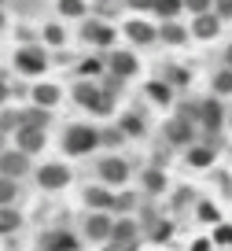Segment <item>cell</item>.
<instances>
[{"mask_svg": "<svg viewBox=\"0 0 232 251\" xmlns=\"http://www.w3.org/2000/svg\"><path fill=\"white\" fill-rule=\"evenodd\" d=\"M74 100L81 103V107L96 111V115H111V111H115V96L103 93L96 81H77L74 85Z\"/></svg>", "mask_w": 232, "mask_h": 251, "instance_id": "obj_1", "label": "cell"}, {"mask_svg": "<svg viewBox=\"0 0 232 251\" xmlns=\"http://www.w3.org/2000/svg\"><path fill=\"white\" fill-rule=\"evenodd\" d=\"M96 144H100V133L93 126H67V133H63V151L67 155H89Z\"/></svg>", "mask_w": 232, "mask_h": 251, "instance_id": "obj_2", "label": "cell"}, {"mask_svg": "<svg viewBox=\"0 0 232 251\" xmlns=\"http://www.w3.org/2000/svg\"><path fill=\"white\" fill-rule=\"evenodd\" d=\"M15 71L19 74H30V78H37V74L48 71V52L37 45H23L15 52Z\"/></svg>", "mask_w": 232, "mask_h": 251, "instance_id": "obj_3", "label": "cell"}, {"mask_svg": "<svg viewBox=\"0 0 232 251\" xmlns=\"http://www.w3.org/2000/svg\"><path fill=\"white\" fill-rule=\"evenodd\" d=\"M37 251H81V240L70 229H45L37 236Z\"/></svg>", "mask_w": 232, "mask_h": 251, "instance_id": "obj_4", "label": "cell"}, {"mask_svg": "<svg viewBox=\"0 0 232 251\" xmlns=\"http://www.w3.org/2000/svg\"><path fill=\"white\" fill-rule=\"evenodd\" d=\"M96 177H100L103 185H125V177H129V163H125L122 155H103L100 163H96Z\"/></svg>", "mask_w": 232, "mask_h": 251, "instance_id": "obj_5", "label": "cell"}, {"mask_svg": "<svg viewBox=\"0 0 232 251\" xmlns=\"http://www.w3.org/2000/svg\"><path fill=\"white\" fill-rule=\"evenodd\" d=\"M70 177H74V174H70L67 163H45V166L37 170V185L48 188V192H55V188H67Z\"/></svg>", "mask_w": 232, "mask_h": 251, "instance_id": "obj_6", "label": "cell"}, {"mask_svg": "<svg viewBox=\"0 0 232 251\" xmlns=\"http://www.w3.org/2000/svg\"><path fill=\"white\" fill-rule=\"evenodd\" d=\"M81 41H89V45H96V48H111L115 45V30H111L107 23L85 19V23H81Z\"/></svg>", "mask_w": 232, "mask_h": 251, "instance_id": "obj_7", "label": "cell"}, {"mask_svg": "<svg viewBox=\"0 0 232 251\" xmlns=\"http://www.w3.org/2000/svg\"><path fill=\"white\" fill-rule=\"evenodd\" d=\"M137 222H129V218H122V222H115V226H111V236L107 240L115 244V251H133L137 248Z\"/></svg>", "mask_w": 232, "mask_h": 251, "instance_id": "obj_8", "label": "cell"}, {"mask_svg": "<svg viewBox=\"0 0 232 251\" xmlns=\"http://www.w3.org/2000/svg\"><path fill=\"white\" fill-rule=\"evenodd\" d=\"M30 170V159H26V151H0V177H23V174Z\"/></svg>", "mask_w": 232, "mask_h": 251, "instance_id": "obj_9", "label": "cell"}, {"mask_svg": "<svg viewBox=\"0 0 232 251\" xmlns=\"http://www.w3.org/2000/svg\"><path fill=\"white\" fill-rule=\"evenodd\" d=\"M15 137H19V151H26V155H33V151L45 148V129H33V126H19Z\"/></svg>", "mask_w": 232, "mask_h": 251, "instance_id": "obj_10", "label": "cell"}, {"mask_svg": "<svg viewBox=\"0 0 232 251\" xmlns=\"http://www.w3.org/2000/svg\"><path fill=\"white\" fill-rule=\"evenodd\" d=\"M137 71H140V63L133 52H111V74L115 78H133Z\"/></svg>", "mask_w": 232, "mask_h": 251, "instance_id": "obj_11", "label": "cell"}, {"mask_svg": "<svg viewBox=\"0 0 232 251\" xmlns=\"http://www.w3.org/2000/svg\"><path fill=\"white\" fill-rule=\"evenodd\" d=\"M111 226H115L111 214H89V218H85V236L100 244V240H107V236H111Z\"/></svg>", "mask_w": 232, "mask_h": 251, "instance_id": "obj_12", "label": "cell"}, {"mask_svg": "<svg viewBox=\"0 0 232 251\" xmlns=\"http://www.w3.org/2000/svg\"><path fill=\"white\" fill-rule=\"evenodd\" d=\"M166 141L170 144H192V122H185V118L166 122Z\"/></svg>", "mask_w": 232, "mask_h": 251, "instance_id": "obj_13", "label": "cell"}, {"mask_svg": "<svg viewBox=\"0 0 232 251\" xmlns=\"http://www.w3.org/2000/svg\"><path fill=\"white\" fill-rule=\"evenodd\" d=\"M85 203L100 207V211H111V207H115V196H111V188H103V185H89L85 188Z\"/></svg>", "mask_w": 232, "mask_h": 251, "instance_id": "obj_14", "label": "cell"}, {"mask_svg": "<svg viewBox=\"0 0 232 251\" xmlns=\"http://www.w3.org/2000/svg\"><path fill=\"white\" fill-rule=\"evenodd\" d=\"M19 126H33V129H45L48 126V107H26V111H19Z\"/></svg>", "mask_w": 232, "mask_h": 251, "instance_id": "obj_15", "label": "cell"}, {"mask_svg": "<svg viewBox=\"0 0 232 251\" xmlns=\"http://www.w3.org/2000/svg\"><path fill=\"white\" fill-rule=\"evenodd\" d=\"M217 30H221V19H217V15H207V11H203V15L195 19V26H192L195 37H217Z\"/></svg>", "mask_w": 232, "mask_h": 251, "instance_id": "obj_16", "label": "cell"}, {"mask_svg": "<svg viewBox=\"0 0 232 251\" xmlns=\"http://www.w3.org/2000/svg\"><path fill=\"white\" fill-rule=\"evenodd\" d=\"M33 103H37V107H55V103H59V89H55V85H33Z\"/></svg>", "mask_w": 232, "mask_h": 251, "instance_id": "obj_17", "label": "cell"}, {"mask_svg": "<svg viewBox=\"0 0 232 251\" xmlns=\"http://www.w3.org/2000/svg\"><path fill=\"white\" fill-rule=\"evenodd\" d=\"M118 133H122V137H144V118H140L137 111L122 115V122H118Z\"/></svg>", "mask_w": 232, "mask_h": 251, "instance_id": "obj_18", "label": "cell"}, {"mask_svg": "<svg viewBox=\"0 0 232 251\" xmlns=\"http://www.w3.org/2000/svg\"><path fill=\"white\" fill-rule=\"evenodd\" d=\"M125 33H129L137 45H151L159 33H155V26H147V23H125Z\"/></svg>", "mask_w": 232, "mask_h": 251, "instance_id": "obj_19", "label": "cell"}, {"mask_svg": "<svg viewBox=\"0 0 232 251\" xmlns=\"http://www.w3.org/2000/svg\"><path fill=\"white\" fill-rule=\"evenodd\" d=\"M181 8H185L181 0H155V4H151V11H155L159 19H166V23H173V19L181 15Z\"/></svg>", "mask_w": 232, "mask_h": 251, "instance_id": "obj_20", "label": "cell"}, {"mask_svg": "<svg viewBox=\"0 0 232 251\" xmlns=\"http://www.w3.org/2000/svg\"><path fill=\"white\" fill-rule=\"evenodd\" d=\"M199 118H203V126H207V129H217V126H221V103L217 100H207L199 107Z\"/></svg>", "mask_w": 232, "mask_h": 251, "instance_id": "obj_21", "label": "cell"}, {"mask_svg": "<svg viewBox=\"0 0 232 251\" xmlns=\"http://www.w3.org/2000/svg\"><path fill=\"white\" fill-rule=\"evenodd\" d=\"M19 226H23V214H19L15 207H0V236H4V233H15Z\"/></svg>", "mask_w": 232, "mask_h": 251, "instance_id": "obj_22", "label": "cell"}, {"mask_svg": "<svg viewBox=\"0 0 232 251\" xmlns=\"http://www.w3.org/2000/svg\"><path fill=\"white\" fill-rule=\"evenodd\" d=\"M159 37H162L166 45H185V41H188V30H185V26H177V23H166L162 30H159Z\"/></svg>", "mask_w": 232, "mask_h": 251, "instance_id": "obj_23", "label": "cell"}, {"mask_svg": "<svg viewBox=\"0 0 232 251\" xmlns=\"http://www.w3.org/2000/svg\"><path fill=\"white\" fill-rule=\"evenodd\" d=\"M188 163L203 170V166H210V163H214V151H210V148H203V144H192V148H188Z\"/></svg>", "mask_w": 232, "mask_h": 251, "instance_id": "obj_24", "label": "cell"}, {"mask_svg": "<svg viewBox=\"0 0 232 251\" xmlns=\"http://www.w3.org/2000/svg\"><path fill=\"white\" fill-rule=\"evenodd\" d=\"M147 100L151 103H170V85H166V81H147Z\"/></svg>", "mask_w": 232, "mask_h": 251, "instance_id": "obj_25", "label": "cell"}, {"mask_svg": "<svg viewBox=\"0 0 232 251\" xmlns=\"http://www.w3.org/2000/svg\"><path fill=\"white\" fill-rule=\"evenodd\" d=\"M144 188H147V192H155V196L166 192V174L162 170H144Z\"/></svg>", "mask_w": 232, "mask_h": 251, "instance_id": "obj_26", "label": "cell"}, {"mask_svg": "<svg viewBox=\"0 0 232 251\" xmlns=\"http://www.w3.org/2000/svg\"><path fill=\"white\" fill-rule=\"evenodd\" d=\"M15 196H19L15 177H0V207H11V203H15Z\"/></svg>", "mask_w": 232, "mask_h": 251, "instance_id": "obj_27", "label": "cell"}, {"mask_svg": "<svg viewBox=\"0 0 232 251\" xmlns=\"http://www.w3.org/2000/svg\"><path fill=\"white\" fill-rule=\"evenodd\" d=\"M45 41H48V45H52V48L67 45V30H63L59 23H48V26H45Z\"/></svg>", "mask_w": 232, "mask_h": 251, "instance_id": "obj_28", "label": "cell"}, {"mask_svg": "<svg viewBox=\"0 0 232 251\" xmlns=\"http://www.w3.org/2000/svg\"><path fill=\"white\" fill-rule=\"evenodd\" d=\"M59 15L81 19V15H85V0H59Z\"/></svg>", "mask_w": 232, "mask_h": 251, "instance_id": "obj_29", "label": "cell"}, {"mask_svg": "<svg viewBox=\"0 0 232 251\" xmlns=\"http://www.w3.org/2000/svg\"><path fill=\"white\" fill-rule=\"evenodd\" d=\"M214 93H221V96L232 93V71H217L214 74Z\"/></svg>", "mask_w": 232, "mask_h": 251, "instance_id": "obj_30", "label": "cell"}, {"mask_svg": "<svg viewBox=\"0 0 232 251\" xmlns=\"http://www.w3.org/2000/svg\"><path fill=\"white\" fill-rule=\"evenodd\" d=\"M77 71L85 74V78H100V74H103V59H81Z\"/></svg>", "mask_w": 232, "mask_h": 251, "instance_id": "obj_31", "label": "cell"}, {"mask_svg": "<svg viewBox=\"0 0 232 251\" xmlns=\"http://www.w3.org/2000/svg\"><path fill=\"white\" fill-rule=\"evenodd\" d=\"M19 129V111H4L0 115V133H15Z\"/></svg>", "mask_w": 232, "mask_h": 251, "instance_id": "obj_32", "label": "cell"}, {"mask_svg": "<svg viewBox=\"0 0 232 251\" xmlns=\"http://www.w3.org/2000/svg\"><path fill=\"white\" fill-rule=\"evenodd\" d=\"M170 81H173V85H188V81H192V74H188L185 67H177V63H170Z\"/></svg>", "mask_w": 232, "mask_h": 251, "instance_id": "obj_33", "label": "cell"}, {"mask_svg": "<svg viewBox=\"0 0 232 251\" xmlns=\"http://www.w3.org/2000/svg\"><path fill=\"white\" fill-rule=\"evenodd\" d=\"M133 207H137V196L125 192V196H115V207H111V211H133Z\"/></svg>", "mask_w": 232, "mask_h": 251, "instance_id": "obj_34", "label": "cell"}, {"mask_svg": "<svg viewBox=\"0 0 232 251\" xmlns=\"http://www.w3.org/2000/svg\"><path fill=\"white\" fill-rule=\"evenodd\" d=\"M181 4H185L188 11H195V15H203L207 8H214V0H181Z\"/></svg>", "mask_w": 232, "mask_h": 251, "instance_id": "obj_35", "label": "cell"}, {"mask_svg": "<svg viewBox=\"0 0 232 251\" xmlns=\"http://www.w3.org/2000/svg\"><path fill=\"white\" fill-rule=\"evenodd\" d=\"M199 218H203V222H217L221 214H217V207H214V203H199Z\"/></svg>", "mask_w": 232, "mask_h": 251, "instance_id": "obj_36", "label": "cell"}, {"mask_svg": "<svg viewBox=\"0 0 232 251\" xmlns=\"http://www.w3.org/2000/svg\"><path fill=\"white\" fill-rule=\"evenodd\" d=\"M151 236H155V240H166V236H170V222H155V226H151Z\"/></svg>", "mask_w": 232, "mask_h": 251, "instance_id": "obj_37", "label": "cell"}, {"mask_svg": "<svg viewBox=\"0 0 232 251\" xmlns=\"http://www.w3.org/2000/svg\"><path fill=\"white\" fill-rule=\"evenodd\" d=\"M214 244H232V226H221L214 233Z\"/></svg>", "mask_w": 232, "mask_h": 251, "instance_id": "obj_38", "label": "cell"}, {"mask_svg": "<svg viewBox=\"0 0 232 251\" xmlns=\"http://www.w3.org/2000/svg\"><path fill=\"white\" fill-rule=\"evenodd\" d=\"M192 188H181V192H177V196H173V203H177V207H185V203H192Z\"/></svg>", "mask_w": 232, "mask_h": 251, "instance_id": "obj_39", "label": "cell"}, {"mask_svg": "<svg viewBox=\"0 0 232 251\" xmlns=\"http://www.w3.org/2000/svg\"><path fill=\"white\" fill-rule=\"evenodd\" d=\"M155 0H125V8H137V11H151Z\"/></svg>", "mask_w": 232, "mask_h": 251, "instance_id": "obj_40", "label": "cell"}, {"mask_svg": "<svg viewBox=\"0 0 232 251\" xmlns=\"http://www.w3.org/2000/svg\"><path fill=\"white\" fill-rule=\"evenodd\" d=\"M217 15H232V0H217Z\"/></svg>", "mask_w": 232, "mask_h": 251, "instance_id": "obj_41", "label": "cell"}, {"mask_svg": "<svg viewBox=\"0 0 232 251\" xmlns=\"http://www.w3.org/2000/svg\"><path fill=\"white\" fill-rule=\"evenodd\" d=\"M192 251H210V240H195V244H192Z\"/></svg>", "mask_w": 232, "mask_h": 251, "instance_id": "obj_42", "label": "cell"}, {"mask_svg": "<svg viewBox=\"0 0 232 251\" xmlns=\"http://www.w3.org/2000/svg\"><path fill=\"white\" fill-rule=\"evenodd\" d=\"M4 100H8V81L0 78V103H4Z\"/></svg>", "mask_w": 232, "mask_h": 251, "instance_id": "obj_43", "label": "cell"}, {"mask_svg": "<svg viewBox=\"0 0 232 251\" xmlns=\"http://www.w3.org/2000/svg\"><path fill=\"white\" fill-rule=\"evenodd\" d=\"M225 59H229V71H232V45H229V52H225Z\"/></svg>", "mask_w": 232, "mask_h": 251, "instance_id": "obj_44", "label": "cell"}, {"mask_svg": "<svg viewBox=\"0 0 232 251\" xmlns=\"http://www.w3.org/2000/svg\"><path fill=\"white\" fill-rule=\"evenodd\" d=\"M4 26H8V19H4V11H0V30H4Z\"/></svg>", "mask_w": 232, "mask_h": 251, "instance_id": "obj_45", "label": "cell"}, {"mask_svg": "<svg viewBox=\"0 0 232 251\" xmlns=\"http://www.w3.org/2000/svg\"><path fill=\"white\" fill-rule=\"evenodd\" d=\"M0 4H8V0H0Z\"/></svg>", "mask_w": 232, "mask_h": 251, "instance_id": "obj_46", "label": "cell"}]
</instances>
